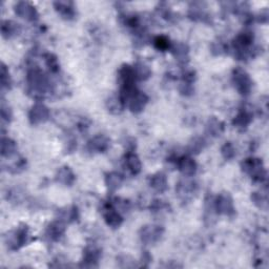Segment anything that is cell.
<instances>
[{"label": "cell", "instance_id": "cell-2", "mask_svg": "<svg viewBox=\"0 0 269 269\" xmlns=\"http://www.w3.org/2000/svg\"><path fill=\"white\" fill-rule=\"evenodd\" d=\"M234 51L238 60H245L248 58H253L256 49L254 48V34L252 32H243L239 34L234 39Z\"/></svg>", "mask_w": 269, "mask_h": 269}, {"label": "cell", "instance_id": "cell-7", "mask_svg": "<svg viewBox=\"0 0 269 269\" xmlns=\"http://www.w3.org/2000/svg\"><path fill=\"white\" fill-rule=\"evenodd\" d=\"M164 235V228L160 225L149 224L143 226L140 232H139V237L140 240L145 245H154L161 240Z\"/></svg>", "mask_w": 269, "mask_h": 269}, {"label": "cell", "instance_id": "cell-5", "mask_svg": "<svg viewBox=\"0 0 269 269\" xmlns=\"http://www.w3.org/2000/svg\"><path fill=\"white\" fill-rule=\"evenodd\" d=\"M233 83L238 93L243 97H248L253 91V80L245 69L237 67L233 72Z\"/></svg>", "mask_w": 269, "mask_h": 269}, {"label": "cell", "instance_id": "cell-15", "mask_svg": "<svg viewBox=\"0 0 269 269\" xmlns=\"http://www.w3.org/2000/svg\"><path fill=\"white\" fill-rule=\"evenodd\" d=\"M176 163L179 171H180L185 177H194L198 171L197 162L189 156L179 157Z\"/></svg>", "mask_w": 269, "mask_h": 269}, {"label": "cell", "instance_id": "cell-16", "mask_svg": "<svg viewBox=\"0 0 269 269\" xmlns=\"http://www.w3.org/2000/svg\"><path fill=\"white\" fill-rule=\"evenodd\" d=\"M65 233V223L61 220H58L48 224L45 231V236L49 241L58 242L63 237Z\"/></svg>", "mask_w": 269, "mask_h": 269}, {"label": "cell", "instance_id": "cell-26", "mask_svg": "<svg viewBox=\"0 0 269 269\" xmlns=\"http://www.w3.org/2000/svg\"><path fill=\"white\" fill-rule=\"evenodd\" d=\"M21 31V26L20 24H18L15 21L12 20H4L2 21L1 24V34L2 37L5 39L12 38L16 35H18Z\"/></svg>", "mask_w": 269, "mask_h": 269}, {"label": "cell", "instance_id": "cell-36", "mask_svg": "<svg viewBox=\"0 0 269 269\" xmlns=\"http://www.w3.org/2000/svg\"><path fill=\"white\" fill-rule=\"evenodd\" d=\"M252 200L259 208L267 209V196L262 193H254L252 195Z\"/></svg>", "mask_w": 269, "mask_h": 269}, {"label": "cell", "instance_id": "cell-25", "mask_svg": "<svg viewBox=\"0 0 269 269\" xmlns=\"http://www.w3.org/2000/svg\"><path fill=\"white\" fill-rule=\"evenodd\" d=\"M224 132V123L216 117L209 119L206 124V133L212 137H220Z\"/></svg>", "mask_w": 269, "mask_h": 269}, {"label": "cell", "instance_id": "cell-38", "mask_svg": "<svg viewBox=\"0 0 269 269\" xmlns=\"http://www.w3.org/2000/svg\"><path fill=\"white\" fill-rule=\"evenodd\" d=\"M0 112H1V120H2V122L9 123L12 121V119H13L12 108L8 106V104H6L4 102V100H2V102H1V109H0Z\"/></svg>", "mask_w": 269, "mask_h": 269}, {"label": "cell", "instance_id": "cell-1", "mask_svg": "<svg viewBox=\"0 0 269 269\" xmlns=\"http://www.w3.org/2000/svg\"><path fill=\"white\" fill-rule=\"evenodd\" d=\"M26 84L28 92L35 98H43L53 91L48 77L37 66L29 67L26 74Z\"/></svg>", "mask_w": 269, "mask_h": 269}, {"label": "cell", "instance_id": "cell-20", "mask_svg": "<svg viewBox=\"0 0 269 269\" xmlns=\"http://www.w3.org/2000/svg\"><path fill=\"white\" fill-rule=\"evenodd\" d=\"M149 186L158 194H163L168 189V181L166 175L163 173H157L149 178Z\"/></svg>", "mask_w": 269, "mask_h": 269}, {"label": "cell", "instance_id": "cell-35", "mask_svg": "<svg viewBox=\"0 0 269 269\" xmlns=\"http://www.w3.org/2000/svg\"><path fill=\"white\" fill-rule=\"evenodd\" d=\"M189 17H191L193 20L196 21H206V19L208 18V15L202 7H193L189 11Z\"/></svg>", "mask_w": 269, "mask_h": 269}, {"label": "cell", "instance_id": "cell-33", "mask_svg": "<svg viewBox=\"0 0 269 269\" xmlns=\"http://www.w3.org/2000/svg\"><path fill=\"white\" fill-rule=\"evenodd\" d=\"M222 157L227 161H231L237 156V149L232 142H225L221 147Z\"/></svg>", "mask_w": 269, "mask_h": 269}, {"label": "cell", "instance_id": "cell-22", "mask_svg": "<svg viewBox=\"0 0 269 269\" xmlns=\"http://www.w3.org/2000/svg\"><path fill=\"white\" fill-rule=\"evenodd\" d=\"M171 51L176 58V60L181 63V64H186L189 60V48L187 44L182 43V42H178L172 45Z\"/></svg>", "mask_w": 269, "mask_h": 269}, {"label": "cell", "instance_id": "cell-28", "mask_svg": "<svg viewBox=\"0 0 269 269\" xmlns=\"http://www.w3.org/2000/svg\"><path fill=\"white\" fill-rule=\"evenodd\" d=\"M79 217L78 209L76 206H68L59 211V220L63 221L64 223L75 222Z\"/></svg>", "mask_w": 269, "mask_h": 269}, {"label": "cell", "instance_id": "cell-9", "mask_svg": "<svg viewBox=\"0 0 269 269\" xmlns=\"http://www.w3.org/2000/svg\"><path fill=\"white\" fill-rule=\"evenodd\" d=\"M102 215L106 225L113 229L119 228L123 223V217L112 202H108L103 205Z\"/></svg>", "mask_w": 269, "mask_h": 269}, {"label": "cell", "instance_id": "cell-37", "mask_svg": "<svg viewBox=\"0 0 269 269\" xmlns=\"http://www.w3.org/2000/svg\"><path fill=\"white\" fill-rule=\"evenodd\" d=\"M26 167V160L24 158H19L13 164L8 166V171L13 174H19L23 172Z\"/></svg>", "mask_w": 269, "mask_h": 269}, {"label": "cell", "instance_id": "cell-39", "mask_svg": "<svg viewBox=\"0 0 269 269\" xmlns=\"http://www.w3.org/2000/svg\"><path fill=\"white\" fill-rule=\"evenodd\" d=\"M227 51V46L224 42H221V41H218V42H215L213 45H212V52L215 54V55H222L224 54L225 52Z\"/></svg>", "mask_w": 269, "mask_h": 269}, {"label": "cell", "instance_id": "cell-12", "mask_svg": "<svg viewBox=\"0 0 269 269\" xmlns=\"http://www.w3.org/2000/svg\"><path fill=\"white\" fill-rule=\"evenodd\" d=\"M148 103V97L143 92L139 89L128 97L126 100V104L133 114H140L144 111L146 104Z\"/></svg>", "mask_w": 269, "mask_h": 269}, {"label": "cell", "instance_id": "cell-18", "mask_svg": "<svg viewBox=\"0 0 269 269\" xmlns=\"http://www.w3.org/2000/svg\"><path fill=\"white\" fill-rule=\"evenodd\" d=\"M125 166L128 169V172L133 176H137L142 171V163L139 157L134 152H127L124 156Z\"/></svg>", "mask_w": 269, "mask_h": 269}, {"label": "cell", "instance_id": "cell-23", "mask_svg": "<svg viewBox=\"0 0 269 269\" xmlns=\"http://www.w3.org/2000/svg\"><path fill=\"white\" fill-rule=\"evenodd\" d=\"M253 122V114L248 109H241L235 117L233 124L240 131H244Z\"/></svg>", "mask_w": 269, "mask_h": 269}, {"label": "cell", "instance_id": "cell-34", "mask_svg": "<svg viewBox=\"0 0 269 269\" xmlns=\"http://www.w3.org/2000/svg\"><path fill=\"white\" fill-rule=\"evenodd\" d=\"M206 143H205V140L203 138L201 137H197L195 138L194 140L189 143V153L191 154H199V153H201L204 147H205Z\"/></svg>", "mask_w": 269, "mask_h": 269}, {"label": "cell", "instance_id": "cell-14", "mask_svg": "<svg viewBox=\"0 0 269 269\" xmlns=\"http://www.w3.org/2000/svg\"><path fill=\"white\" fill-rule=\"evenodd\" d=\"M198 191V185L192 180H181L176 186V192L182 200H189Z\"/></svg>", "mask_w": 269, "mask_h": 269}, {"label": "cell", "instance_id": "cell-19", "mask_svg": "<svg viewBox=\"0 0 269 269\" xmlns=\"http://www.w3.org/2000/svg\"><path fill=\"white\" fill-rule=\"evenodd\" d=\"M55 179L58 183L64 186H72L76 181V176L68 166H62L57 171Z\"/></svg>", "mask_w": 269, "mask_h": 269}, {"label": "cell", "instance_id": "cell-24", "mask_svg": "<svg viewBox=\"0 0 269 269\" xmlns=\"http://www.w3.org/2000/svg\"><path fill=\"white\" fill-rule=\"evenodd\" d=\"M123 183V177L117 172H111L105 176V185L109 193H115L121 187Z\"/></svg>", "mask_w": 269, "mask_h": 269}, {"label": "cell", "instance_id": "cell-17", "mask_svg": "<svg viewBox=\"0 0 269 269\" xmlns=\"http://www.w3.org/2000/svg\"><path fill=\"white\" fill-rule=\"evenodd\" d=\"M54 7L64 20H73L76 17V8L72 1H56Z\"/></svg>", "mask_w": 269, "mask_h": 269}, {"label": "cell", "instance_id": "cell-30", "mask_svg": "<svg viewBox=\"0 0 269 269\" xmlns=\"http://www.w3.org/2000/svg\"><path fill=\"white\" fill-rule=\"evenodd\" d=\"M44 61H45L46 67L48 68V71L52 74H57L59 73V71H60V64H59L57 56H55L54 54H51V53L45 54Z\"/></svg>", "mask_w": 269, "mask_h": 269}, {"label": "cell", "instance_id": "cell-4", "mask_svg": "<svg viewBox=\"0 0 269 269\" xmlns=\"http://www.w3.org/2000/svg\"><path fill=\"white\" fill-rule=\"evenodd\" d=\"M28 240L29 231L25 224L19 225L14 231H11L5 236V244L9 251L13 252L18 251V249L26 245Z\"/></svg>", "mask_w": 269, "mask_h": 269}, {"label": "cell", "instance_id": "cell-10", "mask_svg": "<svg viewBox=\"0 0 269 269\" xmlns=\"http://www.w3.org/2000/svg\"><path fill=\"white\" fill-rule=\"evenodd\" d=\"M14 11L17 16L24 19L29 22H35L38 20L39 14L36 7L27 1H18L14 5Z\"/></svg>", "mask_w": 269, "mask_h": 269}, {"label": "cell", "instance_id": "cell-32", "mask_svg": "<svg viewBox=\"0 0 269 269\" xmlns=\"http://www.w3.org/2000/svg\"><path fill=\"white\" fill-rule=\"evenodd\" d=\"M154 45L158 49V51L165 52L168 49L172 48V43L171 40L166 36H158L154 39Z\"/></svg>", "mask_w": 269, "mask_h": 269}, {"label": "cell", "instance_id": "cell-21", "mask_svg": "<svg viewBox=\"0 0 269 269\" xmlns=\"http://www.w3.org/2000/svg\"><path fill=\"white\" fill-rule=\"evenodd\" d=\"M105 105H106L107 111L114 115L121 114L125 107V103L123 101V99L120 97V95L119 94L109 96L105 102Z\"/></svg>", "mask_w": 269, "mask_h": 269}, {"label": "cell", "instance_id": "cell-29", "mask_svg": "<svg viewBox=\"0 0 269 269\" xmlns=\"http://www.w3.org/2000/svg\"><path fill=\"white\" fill-rule=\"evenodd\" d=\"M134 72L137 78V81H145L152 76V71L145 63L137 62L134 66Z\"/></svg>", "mask_w": 269, "mask_h": 269}, {"label": "cell", "instance_id": "cell-8", "mask_svg": "<svg viewBox=\"0 0 269 269\" xmlns=\"http://www.w3.org/2000/svg\"><path fill=\"white\" fill-rule=\"evenodd\" d=\"M49 118H51V112L48 107L41 102L35 103L28 112V121L32 125L43 124L48 121Z\"/></svg>", "mask_w": 269, "mask_h": 269}, {"label": "cell", "instance_id": "cell-6", "mask_svg": "<svg viewBox=\"0 0 269 269\" xmlns=\"http://www.w3.org/2000/svg\"><path fill=\"white\" fill-rule=\"evenodd\" d=\"M214 207L216 214L234 218L236 216V207L232 196L228 193H222L218 195L214 200Z\"/></svg>", "mask_w": 269, "mask_h": 269}, {"label": "cell", "instance_id": "cell-13", "mask_svg": "<svg viewBox=\"0 0 269 269\" xmlns=\"http://www.w3.org/2000/svg\"><path fill=\"white\" fill-rule=\"evenodd\" d=\"M111 146V140L105 135H97L93 137L86 144V151L89 154L105 153Z\"/></svg>", "mask_w": 269, "mask_h": 269}, {"label": "cell", "instance_id": "cell-11", "mask_svg": "<svg viewBox=\"0 0 269 269\" xmlns=\"http://www.w3.org/2000/svg\"><path fill=\"white\" fill-rule=\"evenodd\" d=\"M102 256L101 249L95 244H88L83 249V257H82V264L83 267H97L99 261H100Z\"/></svg>", "mask_w": 269, "mask_h": 269}, {"label": "cell", "instance_id": "cell-27", "mask_svg": "<svg viewBox=\"0 0 269 269\" xmlns=\"http://www.w3.org/2000/svg\"><path fill=\"white\" fill-rule=\"evenodd\" d=\"M17 143L13 139L8 137H2L1 139V156L3 158H9L16 154Z\"/></svg>", "mask_w": 269, "mask_h": 269}, {"label": "cell", "instance_id": "cell-31", "mask_svg": "<svg viewBox=\"0 0 269 269\" xmlns=\"http://www.w3.org/2000/svg\"><path fill=\"white\" fill-rule=\"evenodd\" d=\"M0 78H1L2 91H4V89L11 88V86H12L11 75H9L8 69L4 63H1V68H0Z\"/></svg>", "mask_w": 269, "mask_h": 269}, {"label": "cell", "instance_id": "cell-3", "mask_svg": "<svg viewBox=\"0 0 269 269\" xmlns=\"http://www.w3.org/2000/svg\"><path fill=\"white\" fill-rule=\"evenodd\" d=\"M243 173L251 177L255 182L263 183L266 181V169L263 161L259 158H248L241 163Z\"/></svg>", "mask_w": 269, "mask_h": 269}]
</instances>
